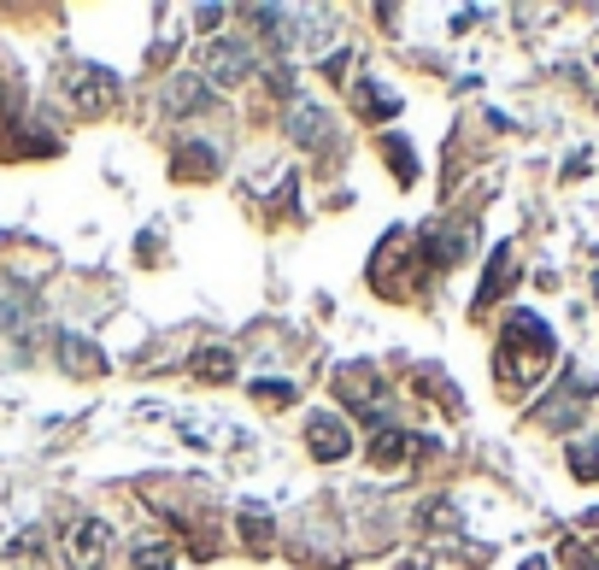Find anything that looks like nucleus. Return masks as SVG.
I'll list each match as a JSON object with an SVG mask.
<instances>
[{"instance_id":"11","label":"nucleus","mask_w":599,"mask_h":570,"mask_svg":"<svg viewBox=\"0 0 599 570\" xmlns=\"http://www.w3.org/2000/svg\"><path fill=\"white\" fill-rule=\"evenodd\" d=\"M406 447H412V441H406L400 429H382V436H370V459H376V464H400Z\"/></svg>"},{"instance_id":"15","label":"nucleus","mask_w":599,"mask_h":570,"mask_svg":"<svg viewBox=\"0 0 599 570\" xmlns=\"http://www.w3.org/2000/svg\"><path fill=\"white\" fill-rule=\"evenodd\" d=\"M570 471H576L581 482H599V441H581V447H570Z\"/></svg>"},{"instance_id":"3","label":"nucleus","mask_w":599,"mask_h":570,"mask_svg":"<svg viewBox=\"0 0 599 570\" xmlns=\"http://www.w3.org/2000/svg\"><path fill=\"white\" fill-rule=\"evenodd\" d=\"M306 447H312V459L335 464V459L353 453V429L341 424V418H330V412H318V418L306 424Z\"/></svg>"},{"instance_id":"9","label":"nucleus","mask_w":599,"mask_h":570,"mask_svg":"<svg viewBox=\"0 0 599 570\" xmlns=\"http://www.w3.org/2000/svg\"><path fill=\"white\" fill-rule=\"evenodd\" d=\"M47 564V547H42V535L36 529H24L19 541L7 547V570H42Z\"/></svg>"},{"instance_id":"14","label":"nucleus","mask_w":599,"mask_h":570,"mask_svg":"<svg viewBox=\"0 0 599 570\" xmlns=\"http://www.w3.org/2000/svg\"><path fill=\"white\" fill-rule=\"evenodd\" d=\"M177 165H182L177 177H212V165H218V160H212V147H182V153H177Z\"/></svg>"},{"instance_id":"16","label":"nucleus","mask_w":599,"mask_h":570,"mask_svg":"<svg viewBox=\"0 0 599 570\" xmlns=\"http://www.w3.org/2000/svg\"><path fill=\"white\" fill-rule=\"evenodd\" d=\"M388 160H393V171H400V183H412V147H406L400 135H388Z\"/></svg>"},{"instance_id":"7","label":"nucleus","mask_w":599,"mask_h":570,"mask_svg":"<svg viewBox=\"0 0 599 570\" xmlns=\"http://www.w3.org/2000/svg\"><path fill=\"white\" fill-rule=\"evenodd\" d=\"M59 353H65V371H77V376H100V371H107L100 348H95V341H82V336H59Z\"/></svg>"},{"instance_id":"12","label":"nucleus","mask_w":599,"mask_h":570,"mask_svg":"<svg viewBox=\"0 0 599 570\" xmlns=\"http://www.w3.org/2000/svg\"><path fill=\"white\" fill-rule=\"evenodd\" d=\"M506 276H511V248H493V265H488V283H482V295H476V306H488L493 295H500Z\"/></svg>"},{"instance_id":"10","label":"nucleus","mask_w":599,"mask_h":570,"mask_svg":"<svg viewBox=\"0 0 599 570\" xmlns=\"http://www.w3.org/2000/svg\"><path fill=\"white\" fill-rule=\"evenodd\" d=\"M195 376H200V383H230V376H235L230 348H207V353L195 359Z\"/></svg>"},{"instance_id":"6","label":"nucleus","mask_w":599,"mask_h":570,"mask_svg":"<svg viewBox=\"0 0 599 570\" xmlns=\"http://www.w3.org/2000/svg\"><path fill=\"white\" fill-rule=\"evenodd\" d=\"M288 135H295L300 147H323L330 142V118L318 107H306V100H295V107H288Z\"/></svg>"},{"instance_id":"5","label":"nucleus","mask_w":599,"mask_h":570,"mask_svg":"<svg viewBox=\"0 0 599 570\" xmlns=\"http://www.w3.org/2000/svg\"><path fill=\"white\" fill-rule=\"evenodd\" d=\"M71 95H77L82 112H107L112 107V72H100V65L89 72V65H82V72L71 77Z\"/></svg>"},{"instance_id":"1","label":"nucleus","mask_w":599,"mask_h":570,"mask_svg":"<svg viewBox=\"0 0 599 570\" xmlns=\"http://www.w3.org/2000/svg\"><path fill=\"white\" fill-rule=\"evenodd\" d=\"M107 552H112V529L100 524V517L71 524V535H65V570H100Z\"/></svg>"},{"instance_id":"4","label":"nucleus","mask_w":599,"mask_h":570,"mask_svg":"<svg viewBox=\"0 0 599 570\" xmlns=\"http://www.w3.org/2000/svg\"><path fill=\"white\" fill-rule=\"evenodd\" d=\"M207 77L230 89V83L253 77V54H247L242 42H212V47H207Z\"/></svg>"},{"instance_id":"17","label":"nucleus","mask_w":599,"mask_h":570,"mask_svg":"<svg viewBox=\"0 0 599 570\" xmlns=\"http://www.w3.org/2000/svg\"><path fill=\"white\" fill-rule=\"evenodd\" d=\"M253 394H259V401H295V383H253Z\"/></svg>"},{"instance_id":"13","label":"nucleus","mask_w":599,"mask_h":570,"mask_svg":"<svg viewBox=\"0 0 599 570\" xmlns=\"http://www.w3.org/2000/svg\"><path fill=\"white\" fill-rule=\"evenodd\" d=\"M242 529H247V541L259 547V552L270 547V512L265 506H242Z\"/></svg>"},{"instance_id":"18","label":"nucleus","mask_w":599,"mask_h":570,"mask_svg":"<svg viewBox=\"0 0 599 570\" xmlns=\"http://www.w3.org/2000/svg\"><path fill=\"white\" fill-rule=\"evenodd\" d=\"M523 570H546V564H541V559H529V564H523Z\"/></svg>"},{"instance_id":"2","label":"nucleus","mask_w":599,"mask_h":570,"mask_svg":"<svg viewBox=\"0 0 599 570\" xmlns=\"http://www.w3.org/2000/svg\"><path fill=\"white\" fill-rule=\"evenodd\" d=\"M335 388H341V401H347L353 412H365V418H376V406H382V376H376L370 365H341Z\"/></svg>"},{"instance_id":"8","label":"nucleus","mask_w":599,"mask_h":570,"mask_svg":"<svg viewBox=\"0 0 599 570\" xmlns=\"http://www.w3.org/2000/svg\"><path fill=\"white\" fill-rule=\"evenodd\" d=\"M200 107H212V89L200 77H170V112H200Z\"/></svg>"}]
</instances>
